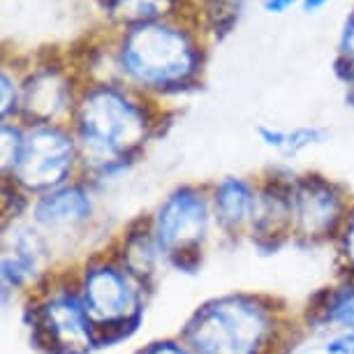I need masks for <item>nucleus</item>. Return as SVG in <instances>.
Listing matches in <instances>:
<instances>
[{
  "label": "nucleus",
  "mask_w": 354,
  "mask_h": 354,
  "mask_svg": "<svg viewBox=\"0 0 354 354\" xmlns=\"http://www.w3.org/2000/svg\"><path fill=\"white\" fill-rule=\"evenodd\" d=\"M82 146L93 162L111 165L139 149L149 132L144 109L113 86H95L77 109Z\"/></svg>",
  "instance_id": "1"
},
{
  "label": "nucleus",
  "mask_w": 354,
  "mask_h": 354,
  "mask_svg": "<svg viewBox=\"0 0 354 354\" xmlns=\"http://www.w3.org/2000/svg\"><path fill=\"white\" fill-rule=\"evenodd\" d=\"M121 65L137 84L174 88L199 70V51L185 30L165 24L132 26L121 42Z\"/></svg>",
  "instance_id": "2"
},
{
  "label": "nucleus",
  "mask_w": 354,
  "mask_h": 354,
  "mask_svg": "<svg viewBox=\"0 0 354 354\" xmlns=\"http://www.w3.org/2000/svg\"><path fill=\"white\" fill-rule=\"evenodd\" d=\"M269 336V315L255 299L225 297L206 304L185 326L195 354H259Z\"/></svg>",
  "instance_id": "3"
},
{
  "label": "nucleus",
  "mask_w": 354,
  "mask_h": 354,
  "mask_svg": "<svg viewBox=\"0 0 354 354\" xmlns=\"http://www.w3.org/2000/svg\"><path fill=\"white\" fill-rule=\"evenodd\" d=\"M75 142L63 130L39 125L24 139L15 178L28 190H56L72 169Z\"/></svg>",
  "instance_id": "4"
},
{
  "label": "nucleus",
  "mask_w": 354,
  "mask_h": 354,
  "mask_svg": "<svg viewBox=\"0 0 354 354\" xmlns=\"http://www.w3.org/2000/svg\"><path fill=\"white\" fill-rule=\"evenodd\" d=\"M209 230L206 199L192 188H181L165 199L153 223V241L169 257L190 255L204 241Z\"/></svg>",
  "instance_id": "5"
},
{
  "label": "nucleus",
  "mask_w": 354,
  "mask_h": 354,
  "mask_svg": "<svg viewBox=\"0 0 354 354\" xmlns=\"http://www.w3.org/2000/svg\"><path fill=\"white\" fill-rule=\"evenodd\" d=\"M82 304L93 329H118L137 324L139 294L130 276L116 266H95L86 273Z\"/></svg>",
  "instance_id": "6"
},
{
  "label": "nucleus",
  "mask_w": 354,
  "mask_h": 354,
  "mask_svg": "<svg viewBox=\"0 0 354 354\" xmlns=\"http://www.w3.org/2000/svg\"><path fill=\"white\" fill-rule=\"evenodd\" d=\"M35 340L49 354H88L93 347V324L82 297L58 294L35 313Z\"/></svg>",
  "instance_id": "7"
},
{
  "label": "nucleus",
  "mask_w": 354,
  "mask_h": 354,
  "mask_svg": "<svg viewBox=\"0 0 354 354\" xmlns=\"http://www.w3.org/2000/svg\"><path fill=\"white\" fill-rule=\"evenodd\" d=\"M340 213L336 188L319 176H306L292 185V216L306 236H322Z\"/></svg>",
  "instance_id": "8"
},
{
  "label": "nucleus",
  "mask_w": 354,
  "mask_h": 354,
  "mask_svg": "<svg viewBox=\"0 0 354 354\" xmlns=\"http://www.w3.org/2000/svg\"><path fill=\"white\" fill-rule=\"evenodd\" d=\"M93 204L88 192L79 185L70 188H56L44 195L35 206V218L39 225L46 227H72L88 220Z\"/></svg>",
  "instance_id": "9"
},
{
  "label": "nucleus",
  "mask_w": 354,
  "mask_h": 354,
  "mask_svg": "<svg viewBox=\"0 0 354 354\" xmlns=\"http://www.w3.org/2000/svg\"><path fill=\"white\" fill-rule=\"evenodd\" d=\"M68 102V86L61 72L42 70L35 77L28 79V86L21 93L24 111L35 121H49L58 111H63Z\"/></svg>",
  "instance_id": "10"
},
{
  "label": "nucleus",
  "mask_w": 354,
  "mask_h": 354,
  "mask_svg": "<svg viewBox=\"0 0 354 354\" xmlns=\"http://www.w3.org/2000/svg\"><path fill=\"white\" fill-rule=\"evenodd\" d=\"M216 216L227 230H239L245 223H255L257 218V195L243 178L227 176L216 185Z\"/></svg>",
  "instance_id": "11"
},
{
  "label": "nucleus",
  "mask_w": 354,
  "mask_h": 354,
  "mask_svg": "<svg viewBox=\"0 0 354 354\" xmlns=\"http://www.w3.org/2000/svg\"><path fill=\"white\" fill-rule=\"evenodd\" d=\"M106 12L121 24H158L176 8V0H106Z\"/></svg>",
  "instance_id": "12"
},
{
  "label": "nucleus",
  "mask_w": 354,
  "mask_h": 354,
  "mask_svg": "<svg viewBox=\"0 0 354 354\" xmlns=\"http://www.w3.org/2000/svg\"><path fill=\"white\" fill-rule=\"evenodd\" d=\"M257 132L262 137L264 146L283 153V156H297V153L324 142V130L315 128V125H301V128H294V130L259 128Z\"/></svg>",
  "instance_id": "13"
},
{
  "label": "nucleus",
  "mask_w": 354,
  "mask_h": 354,
  "mask_svg": "<svg viewBox=\"0 0 354 354\" xmlns=\"http://www.w3.org/2000/svg\"><path fill=\"white\" fill-rule=\"evenodd\" d=\"M324 317L331 324H338L345 333H354V285L343 287L329 297V304L324 308Z\"/></svg>",
  "instance_id": "14"
},
{
  "label": "nucleus",
  "mask_w": 354,
  "mask_h": 354,
  "mask_svg": "<svg viewBox=\"0 0 354 354\" xmlns=\"http://www.w3.org/2000/svg\"><path fill=\"white\" fill-rule=\"evenodd\" d=\"M241 5L234 0H209L206 3V21L218 35H227L239 21Z\"/></svg>",
  "instance_id": "15"
},
{
  "label": "nucleus",
  "mask_w": 354,
  "mask_h": 354,
  "mask_svg": "<svg viewBox=\"0 0 354 354\" xmlns=\"http://www.w3.org/2000/svg\"><path fill=\"white\" fill-rule=\"evenodd\" d=\"M24 139L26 135L19 128H12L8 123L3 125V169L5 171H15L19 156H21V149H24Z\"/></svg>",
  "instance_id": "16"
},
{
  "label": "nucleus",
  "mask_w": 354,
  "mask_h": 354,
  "mask_svg": "<svg viewBox=\"0 0 354 354\" xmlns=\"http://www.w3.org/2000/svg\"><path fill=\"white\" fill-rule=\"evenodd\" d=\"M19 102H21V95H19L17 84L12 82V77L8 72H3V77H0V104H3V118L10 116V113L19 106Z\"/></svg>",
  "instance_id": "17"
},
{
  "label": "nucleus",
  "mask_w": 354,
  "mask_h": 354,
  "mask_svg": "<svg viewBox=\"0 0 354 354\" xmlns=\"http://www.w3.org/2000/svg\"><path fill=\"white\" fill-rule=\"evenodd\" d=\"M340 252H343L347 266L354 271V213L350 216L345 225V232H343V239H340Z\"/></svg>",
  "instance_id": "18"
},
{
  "label": "nucleus",
  "mask_w": 354,
  "mask_h": 354,
  "mask_svg": "<svg viewBox=\"0 0 354 354\" xmlns=\"http://www.w3.org/2000/svg\"><path fill=\"white\" fill-rule=\"evenodd\" d=\"M340 51H343V58H354V12L345 21L343 35H340Z\"/></svg>",
  "instance_id": "19"
},
{
  "label": "nucleus",
  "mask_w": 354,
  "mask_h": 354,
  "mask_svg": "<svg viewBox=\"0 0 354 354\" xmlns=\"http://www.w3.org/2000/svg\"><path fill=\"white\" fill-rule=\"evenodd\" d=\"M142 354H195V352L185 350L181 345H174V343H156V345L146 347Z\"/></svg>",
  "instance_id": "20"
},
{
  "label": "nucleus",
  "mask_w": 354,
  "mask_h": 354,
  "mask_svg": "<svg viewBox=\"0 0 354 354\" xmlns=\"http://www.w3.org/2000/svg\"><path fill=\"white\" fill-rule=\"evenodd\" d=\"M297 3L299 0H264V10L271 12V15H283V12H287Z\"/></svg>",
  "instance_id": "21"
},
{
  "label": "nucleus",
  "mask_w": 354,
  "mask_h": 354,
  "mask_svg": "<svg viewBox=\"0 0 354 354\" xmlns=\"http://www.w3.org/2000/svg\"><path fill=\"white\" fill-rule=\"evenodd\" d=\"M338 75L354 88V58H343V61H338Z\"/></svg>",
  "instance_id": "22"
},
{
  "label": "nucleus",
  "mask_w": 354,
  "mask_h": 354,
  "mask_svg": "<svg viewBox=\"0 0 354 354\" xmlns=\"http://www.w3.org/2000/svg\"><path fill=\"white\" fill-rule=\"evenodd\" d=\"M326 3H329V0H304V10L306 12H315L319 8H324Z\"/></svg>",
  "instance_id": "23"
}]
</instances>
